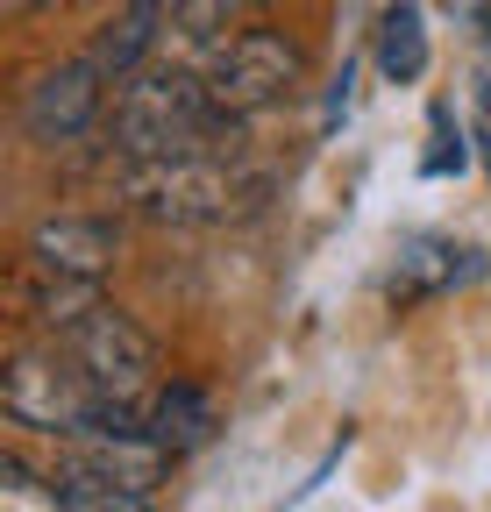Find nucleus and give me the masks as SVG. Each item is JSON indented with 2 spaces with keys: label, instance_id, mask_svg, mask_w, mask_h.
I'll use <instances>...</instances> for the list:
<instances>
[{
  "label": "nucleus",
  "instance_id": "nucleus-16",
  "mask_svg": "<svg viewBox=\"0 0 491 512\" xmlns=\"http://www.w3.org/2000/svg\"><path fill=\"white\" fill-rule=\"evenodd\" d=\"M477 136H484V157H491V79L477 86Z\"/></svg>",
  "mask_w": 491,
  "mask_h": 512
},
{
  "label": "nucleus",
  "instance_id": "nucleus-3",
  "mask_svg": "<svg viewBox=\"0 0 491 512\" xmlns=\"http://www.w3.org/2000/svg\"><path fill=\"white\" fill-rule=\"evenodd\" d=\"M214 100H207V72H129L114 100V150L121 157H171V150H193L207 128H214Z\"/></svg>",
  "mask_w": 491,
  "mask_h": 512
},
{
  "label": "nucleus",
  "instance_id": "nucleus-14",
  "mask_svg": "<svg viewBox=\"0 0 491 512\" xmlns=\"http://www.w3.org/2000/svg\"><path fill=\"white\" fill-rule=\"evenodd\" d=\"M242 8H257V0H171V36H178V43H207V36H221Z\"/></svg>",
  "mask_w": 491,
  "mask_h": 512
},
{
  "label": "nucleus",
  "instance_id": "nucleus-12",
  "mask_svg": "<svg viewBox=\"0 0 491 512\" xmlns=\"http://www.w3.org/2000/svg\"><path fill=\"white\" fill-rule=\"evenodd\" d=\"M477 271V256L470 249H449V242H420L413 256H399V271H392V299H420V292H442L456 278Z\"/></svg>",
  "mask_w": 491,
  "mask_h": 512
},
{
  "label": "nucleus",
  "instance_id": "nucleus-15",
  "mask_svg": "<svg viewBox=\"0 0 491 512\" xmlns=\"http://www.w3.org/2000/svg\"><path fill=\"white\" fill-rule=\"evenodd\" d=\"M427 171H463V128H449V107H435V150H427Z\"/></svg>",
  "mask_w": 491,
  "mask_h": 512
},
{
  "label": "nucleus",
  "instance_id": "nucleus-11",
  "mask_svg": "<svg viewBox=\"0 0 491 512\" xmlns=\"http://www.w3.org/2000/svg\"><path fill=\"white\" fill-rule=\"evenodd\" d=\"M143 434H157L171 456H186V448H200L207 434H214V406L193 392V384H171V392H157V406H150V427Z\"/></svg>",
  "mask_w": 491,
  "mask_h": 512
},
{
  "label": "nucleus",
  "instance_id": "nucleus-1",
  "mask_svg": "<svg viewBox=\"0 0 491 512\" xmlns=\"http://www.w3.org/2000/svg\"><path fill=\"white\" fill-rule=\"evenodd\" d=\"M164 463H171V448L143 427H129V434H114V427L65 434V456L50 470V498L57 505H93V512H136L164 484Z\"/></svg>",
  "mask_w": 491,
  "mask_h": 512
},
{
  "label": "nucleus",
  "instance_id": "nucleus-6",
  "mask_svg": "<svg viewBox=\"0 0 491 512\" xmlns=\"http://www.w3.org/2000/svg\"><path fill=\"white\" fill-rule=\"evenodd\" d=\"M79 370L100 384V399H121V406H136L150 384H157V342L136 328L129 313H114V306H93L79 328L65 335Z\"/></svg>",
  "mask_w": 491,
  "mask_h": 512
},
{
  "label": "nucleus",
  "instance_id": "nucleus-2",
  "mask_svg": "<svg viewBox=\"0 0 491 512\" xmlns=\"http://www.w3.org/2000/svg\"><path fill=\"white\" fill-rule=\"evenodd\" d=\"M257 192V178H242L235 164H221L214 150H171V157H136V171L121 178V200H136L143 221L164 228H207L228 221L242 200Z\"/></svg>",
  "mask_w": 491,
  "mask_h": 512
},
{
  "label": "nucleus",
  "instance_id": "nucleus-7",
  "mask_svg": "<svg viewBox=\"0 0 491 512\" xmlns=\"http://www.w3.org/2000/svg\"><path fill=\"white\" fill-rule=\"evenodd\" d=\"M100 100H107V72L93 57H72V64H57V72H43L29 93H22V128L36 143H79L86 128L100 121Z\"/></svg>",
  "mask_w": 491,
  "mask_h": 512
},
{
  "label": "nucleus",
  "instance_id": "nucleus-5",
  "mask_svg": "<svg viewBox=\"0 0 491 512\" xmlns=\"http://www.w3.org/2000/svg\"><path fill=\"white\" fill-rule=\"evenodd\" d=\"M299 86V43L278 29H242L235 43H221V57L207 64V100L221 121L264 114Z\"/></svg>",
  "mask_w": 491,
  "mask_h": 512
},
{
  "label": "nucleus",
  "instance_id": "nucleus-4",
  "mask_svg": "<svg viewBox=\"0 0 491 512\" xmlns=\"http://www.w3.org/2000/svg\"><path fill=\"white\" fill-rule=\"evenodd\" d=\"M100 384L79 370V356L57 349H15L0 370V413L36 434H93L100 427Z\"/></svg>",
  "mask_w": 491,
  "mask_h": 512
},
{
  "label": "nucleus",
  "instance_id": "nucleus-8",
  "mask_svg": "<svg viewBox=\"0 0 491 512\" xmlns=\"http://www.w3.org/2000/svg\"><path fill=\"white\" fill-rule=\"evenodd\" d=\"M121 256V228L107 214H50L29 228V264L65 278H107Z\"/></svg>",
  "mask_w": 491,
  "mask_h": 512
},
{
  "label": "nucleus",
  "instance_id": "nucleus-10",
  "mask_svg": "<svg viewBox=\"0 0 491 512\" xmlns=\"http://www.w3.org/2000/svg\"><path fill=\"white\" fill-rule=\"evenodd\" d=\"M378 72L392 86H413L427 72V29H420V8L413 0H392L385 22H378Z\"/></svg>",
  "mask_w": 491,
  "mask_h": 512
},
{
  "label": "nucleus",
  "instance_id": "nucleus-13",
  "mask_svg": "<svg viewBox=\"0 0 491 512\" xmlns=\"http://www.w3.org/2000/svg\"><path fill=\"white\" fill-rule=\"evenodd\" d=\"M93 285L100 278H65V271H36V292H29V306H36V320L43 328H57V335H72L79 320L100 306L93 299Z\"/></svg>",
  "mask_w": 491,
  "mask_h": 512
},
{
  "label": "nucleus",
  "instance_id": "nucleus-9",
  "mask_svg": "<svg viewBox=\"0 0 491 512\" xmlns=\"http://www.w3.org/2000/svg\"><path fill=\"white\" fill-rule=\"evenodd\" d=\"M171 29V0H136L129 15H114L107 29H100V43L86 50L107 79H129V72H143V57L157 50V36Z\"/></svg>",
  "mask_w": 491,
  "mask_h": 512
}]
</instances>
